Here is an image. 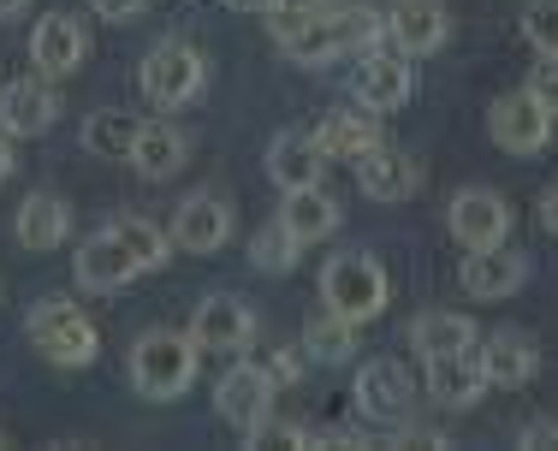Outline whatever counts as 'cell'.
<instances>
[{
  "instance_id": "cell-34",
  "label": "cell",
  "mask_w": 558,
  "mask_h": 451,
  "mask_svg": "<svg viewBox=\"0 0 558 451\" xmlns=\"http://www.w3.org/2000/svg\"><path fill=\"white\" fill-rule=\"evenodd\" d=\"M262 368H268V375H274V387H291V380L303 375V363H298V356H291V351H274V356H268V363H262Z\"/></svg>"
},
{
  "instance_id": "cell-39",
  "label": "cell",
  "mask_w": 558,
  "mask_h": 451,
  "mask_svg": "<svg viewBox=\"0 0 558 451\" xmlns=\"http://www.w3.org/2000/svg\"><path fill=\"white\" fill-rule=\"evenodd\" d=\"M226 7H232V12H274L279 0H226Z\"/></svg>"
},
{
  "instance_id": "cell-28",
  "label": "cell",
  "mask_w": 558,
  "mask_h": 451,
  "mask_svg": "<svg viewBox=\"0 0 558 451\" xmlns=\"http://www.w3.org/2000/svg\"><path fill=\"white\" fill-rule=\"evenodd\" d=\"M303 351L315 356V363H351L356 351V321H344V315H333L322 303V309L303 321Z\"/></svg>"
},
{
  "instance_id": "cell-31",
  "label": "cell",
  "mask_w": 558,
  "mask_h": 451,
  "mask_svg": "<svg viewBox=\"0 0 558 451\" xmlns=\"http://www.w3.org/2000/svg\"><path fill=\"white\" fill-rule=\"evenodd\" d=\"M523 36L541 60H558V0H529L523 7Z\"/></svg>"
},
{
  "instance_id": "cell-26",
  "label": "cell",
  "mask_w": 558,
  "mask_h": 451,
  "mask_svg": "<svg viewBox=\"0 0 558 451\" xmlns=\"http://www.w3.org/2000/svg\"><path fill=\"white\" fill-rule=\"evenodd\" d=\"M137 131L143 119L125 113V108H101L84 119V149L101 155V161H131V149H137Z\"/></svg>"
},
{
  "instance_id": "cell-38",
  "label": "cell",
  "mask_w": 558,
  "mask_h": 451,
  "mask_svg": "<svg viewBox=\"0 0 558 451\" xmlns=\"http://www.w3.org/2000/svg\"><path fill=\"white\" fill-rule=\"evenodd\" d=\"M7 179H12V131L0 125V184H7Z\"/></svg>"
},
{
  "instance_id": "cell-4",
  "label": "cell",
  "mask_w": 558,
  "mask_h": 451,
  "mask_svg": "<svg viewBox=\"0 0 558 451\" xmlns=\"http://www.w3.org/2000/svg\"><path fill=\"white\" fill-rule=\"evenodd\" d=\"M24 333H31V344L54 368H89V363H96V351H101L96 321H89L77 303H65V297H43V303H36V309L24 315Z\"/></svg>"
},
{
  "instance_id": "cell-22",
  "label": "cell",
  "mask_w": 558,
  "mask_h": 451,
  "mask_svg": "<svg viewBox=\"0 0 558 451\" xmlns=\"http://www.w3.org/2000/svg\"><path fill=\"white\" fill-rule=\"evenodd\" d=\"M315 149L327 155V167L344 161V167H356L368 149H380V125H375V113H327L322 125H315Z\"/></svg>"
},
{
  "instance_id": "cell-3",
  "label": "cell",
  "mask_w": 558,
  "mask_h": 451,
  "mask_svg": "<svg viewBox=\"0 0 558 451\" xmlns=\"http://www.w3.org/2000/svg\"><path fill=\"white\" fill-rule=\"evenodd\" d=\"M387 297H392V280L387 268H380L368 249H351V256H333L322 268V303L344 321H375V315H387Z\"/></svg>"
},
{
  "instance_id": "cell-1",
  "label": "cell",
  "mask_w": 558,
  "mask_h": 451,
  "mask_svg": "<svg viewBox=\"0 0 558 451\" xmlns=\"http://www.w3.org/2000/svg\"><path fill=\"white\" fill-rule=\"evenodd\" d=\"M274 42L291 65H327V60H351L363 48L387 42V19L368 7H322L303 19H274Z\"/></svg>"
},
{
  "instance_id": "cell-40",
  "label": "cell",
  "mask_w": 558,
  "mask_h": 451,
  "mask_svg": "<svg viewBox=\"0 0 558 451\" xmlns=\"http://www.w3.org/2000/svg\"><path fill=\"white\" fill-rule=\"evenodd\" d=\"M24 7H31V0H0V24H12V19H19Z\"/></svg>"
},
{
  "instance_id": "cell-9",
  "label": "cell",
  "mask_w": 558,
  "mask_h": 451,
  "mask_svg": "<svg viewBox=\"0 0 558 451\" xmlns=\"http://www.w3.org/2000/svg\"><path fill=\"white\" fill-rule=\"evenodd\" d=\"M191 339H196V351L238 356V351H250V339H256V309H250L244 297H232V291H215V297L196 303Z\"/></svg>"
},
{
  "instance_id": "cell-30",
  "label": "cell",
  "mask_w": 558,
  "mask_h": 451,
  "mask_svg": "<svg viewBox=\"0 0 558 451\" xmlns=\"http://www.w3.org/2000/svg\"><path fill=\"white\" fill-rule=\"evenodd\" d=\"M298 249L303 244L291 237L286 220H268L256 237H250V261H256L262 273H291V268H298Z\"/></svg>"
},
{
  "instance_id": "cell-32",
  "label": "cell",
  "mask_w": 558,
  "mask_h": 451,
  "mask_svg": "<svg viewBox=\"0 0 558 451\" xmlns=\"http://www.w3.org/2000/svg\"><path fill=\"white\" fill-rule=\"evenodd\" d=\"M529 96H535L541 108L558 119V60H541L535 72H529Z\"/></svg>"
},
{
  "instance_id": "cell-14",
  "label": "cell",
  "mask_w": 558,
  "mask_h": 451,
  "mask_svg": "<svg viewBox=\"0 0 558 451\" xmlns=\"http://www.w3.org/2000/svg\"><path fill=\"white\" fill-rule=\"evenodd\" d=\"M446 226L451 237H458L463 249H487V244H505V232H511V208H505L499 191H458L446 208Z\"/></svg>"
},
{
  "instance_id": "cell-33",
  "label": "cell",
  "mask_w": 558,
  "mask_h": 451,
  "mask_svg": "<svg viewBox=\"0 0 558 451\" xmlns=\"http://www.w3.org/2000/svg\"><path fill=\"white\" fill-rule=\"evenodd\" d=\"M517 446H529V451H558V422H529V428L517 434Z\"/></svg>"
},
{
  "instance_id": "cell-12",
  "label": "cell",
  "mask_w": 558,
  "mask_h": 451,
  "mask_svg": "<svg viewBox=\"0 0 558 451\" xmlns=\"http://www.w3.org/2000/svg\"><path fill=\"white\" fill-rule=\"evenodd\" d=\"M172 244L184 249V256H215V249L232 244V203L215 191H196L179 203V215H172Z\"/></svg>"
},
{
  "instance_id": "cell-18",
  "label": "cell",
  "mask_w": 558,
  "mask_h": 451,
  "mask_svg": "<svg viewBox=\"0 0 558 451\" xmlns=\"http://www.w3.org/2000/svg\"><path fill=\"white\" fill-rule=\"evenodd\" d=\"M54 119H60V96L43 84V72L12 77V84L0 89V125H7L12 137H43Z\"/></svg>"
},
{
  "instance_id": "cell-23",
  "label": "cell",
  "mask_w": 558,
  "mask_h": 451,
  "mask_svg": "<svg viewBox=\"0 0 558 451\" xmlns=\"http://www.w3.org/2000/svg\"><path fill=\"white\" fill-rule=\"evenodd\" d=\"M12 232H19L24 249H36V256H48V249H60L65 237H72V208L60 203V196H24L19 203V220H12Z\"/></svg>"
},
{
  "instance_id": "cell-2",
  "label": "cell",
  "mask_w": 558,
  "mask_h": 451,
  "mask_svg": "<svg viewBox=\"0 0 558 451\" xmlns=\"http://www.w3.org/2000/svg\"><path fill=\"white\" fill-rule=\"evenodd\" d=\"M196 363H203V351H196L191 333L155 327V333H143L131 344V387L149 404H172V398H184L196 387Z\"/></svg>"
},
{
  "instance_id": "cell-19",
  "label": "cell",
  "mask_w": 558,
  "mask_h": 451,
  "mask_svg": "<svg viewBox=\"0 0 558 451\" xmlns=\"http://www.w3.org/2000/svg\"><path fill=\"white\" fill-rule=\"evenodd\" d=\"M89 54V36L77 19H65V12H48L43 24L31 31V60L43 65V77H72L77 65Z\"/></svg>"
},
{
  "instance_id": "cell-13",
  "label": "cell",
  "mask_w": 558,
  "mask_h": 451,
  "mask_svg": "<svg viewBox=\"0 0 558 451\" xmlns=\"http://www.w3.org/2000/svg\"><path fill=\"white\" fill-rule=\"evenodd\" d=\"M428 398L446 410H470L487 398V368H482V339L463 344V351H446V356H428Z\"/></svg>"
},
{
  "instance_id": "cell-10",
  "label": "cell",
  "mask_w": 558,
  "mask_h": 451,
  "mask_svg": "<svg viewBox=\"0 0 558 451\" xmlns=\"http://www.w3.org/2000/svg\"><path fill=\"white\" fill-rule=\"evenodd\" d=\"M487 137H494L505 155H541L553 143V113L541 108L529 89H517V96H499L494 108H487Z\"/></svg>"
},
{
  "instance_id": "cell-35",
  "label": "cell",
  "mask_w": 558,
  "mask_h": 451,
  "mask_svg": "<svg viewBox=\"0 0 558 451\" xmlns=\"http://www.w3.org/2000/svg\"><path fill=\"white\" fill-rule=\"evenodd\" d=\"M89 7H96V19L125 24V19H137V12H143V0H89Z\"/></svg>"
},
{
  "instance_id": "cell-41",
  "label": "cell",
  "mask_w": 558,
  "mask_h": 451,
  "mask_svg": "<svg viewBox=\"0 0 558 451\" xmlns=\"http://www.w3.org/2000/svg\"><path fill=\"white\" fill-rule=\"evenodd\" d=\"M0 446H7V440H0Z\"/></svg>"
},
{
  "instance_id": "cell-5",
  "label": "cell",
  "mask_w": 558,
  "mask_h": 451,
  "mask_svg": "<svg viewBox=\"0 0 558 451\" xmlns=\"http://www.w3.org/2000/svg\"><path fill=\"white\" fill-rule=\"evenodd\" d=\"M143 96H149V108H191L196 96H203V84H208V65L196 48H184V42H161V48H149V60H143Z\"/></svg>"
},
{
  "instance_id": "cell-11",
  "label": "cell",
  "mask_w": 558,
  "mask_h": 451,
  "mask_svg": "<svg viewBox=\"0 0 558 451\" xmlns=\"http://www.w3.org/2000/svg\"><path fill=\"white\" fill-rule=\"evenodd\" d=\"M380 19H387V42H392L404 60H428V54H440L446 36H451V19H446L440 0H392V7L380 12Z\"/></svg>"
},
{
  "instance_id": "cell-7",
  "label": "cell",
  "mask_w": 558,
  "mask_h": 451,
  "mask_svg": "<svg viewBox=\"0 0 558 451\" xmlns=\"http://www.w3.org/2000/svg\"><path fill=\"white\" fill-rule=\"evenodd\" d=\"M356 416L375 422V428H398V422L410 416V398H416V380H410L404 363H392V356H375V363L356 368Z\"/></svg>"
},
{
  "instance_id": "cell-21",
  "label": "cell",
  "mask_w": 558,
  "mask_h": 451,
  "mask_svg": "<svg viewBox=\"0 0 558 451\" xmlns=\"http://www.w3.org/2000/svg\"><path fill=\"white\" fill-rule=\"evenodd\" d=\"M268 172L279 191H303V184H322L327 155L315 149V131H279L268 143Z\"/></svg>"
},
{
  "instance_id": "cell-15",
  "label": "cell",
  "mask_w": 558,
  "mask_h": 451,
  "mask_svg": "<svg viewBox=\"0 0 558 451\" xmlns=\"http://www.w3.org/2000/svg\"><path fill=\"white\" fill-rule=\"evenodd\" d=\"M529 280V261H523V249H511V244H487V249H470L463 256V268H458V285L470 291L475 303H499V297H511L517 285Z\"/></svg>"
},
{
  "instance_id": "cell-36",
  "label": "cell",
  "mask_w": 558,
  "mask_h": 451,
  "mask_svg": "<svg viewBox=\"0 0 558 451\" xmlns=\"http://www.w3.org/2000/svg\"><path fill=\"white\" fill-rule=\"evenodd\" d=\"M541 226H547V232L558 237V184H553L547 196H541Z\"/></svg>"
},
{
  "instance_id": "cell-27",
  "label": "cell",
  "mask_w": 558,
  "mask_h": 451,
  "mask_svg": "<svg viewBox=\"0 0 558 451\" xmlns=\"http://www.w3.org/2000/svg\"><path fill=\"white\" fill-rule=\"evenodd\" d=\"M131 167H137L143 179H172V172L184 167V137L167 125V119H143L137 149H131Z\"/></svg>"
},
{
  "instance_id": "cell-17",
  "label": "cell",
  "mask_w": 558,
  "mask_h": 451,
  "mask_svg": "<svg viewBox=\"0 0 558 451\" xmlns=\"http://www.w3.org/2000/svg\"><path fill=\"white\" fill-rule=\"evenodd\" d=\"M72 273H77V285H84V291H125L143 268H137V256H131L113 232H96V237L77 244Z\"/></svg>"
},
{
  "instance_id": "cell-37",
  "label": "cell",
  "mask_w": 558,
  "mask_h": 451,
  "mask_svg": "<svg viewBox=\"0 0 558 451\" xmlns=\"http://www.w3.org/2000/svg\"><path fill=\"white\" fill-rule=\"evenodd\" d=\"M322 7H327V0H279L274 12H286V19H303V12H322Z\"/></svg>"
},
{
  "instance_id": "cell-29",
  "label": "cell",
  "mask_w": 558,
  "mask_h": 451,
  "mask_svg": "<svg viewBox=\"0 0 558 451\" xmlns=\"http://www.w3.org/2000/svg\"><path fill=\"white\" fill-rule=\"evenodd\" d=\"M108 232H113L119 244L131 249V256H137V268H143V273L167 268V256H172V237H167L155 220H143V215H119V220L108 226Z\"/></svg>"
},
{
  "instance_id": "cell-8",
  "label": "cell",
  "mask_w": 558,
  "mask_h": 451,
  "mask_svg": "<svg viewBox=\"0 0 558 451\" xmlns=\"http://www.w3.org/2000/svg\"><path fill=\"white\" fill-rule=\"evenodd\" d=\"M351 96L363 101L368 113H398L410 101V89H416V77H410V60L398 54V48H363V54H351Z\"/></svg>"
},
{
  "instance_id": "cell-6",
  "label": "cell",
  "mask_w": 558,
  "mask_h": 451,
  "mask_svg": "<svg viewBox=\"0 0 558 451\" xmlns=\"http://www.w3.org/2000/svg\"><path fill=\"white\" fill-rule=\"evenodd\" d=\"M215 410H220V422H232V434L256 440L262 422L274 416V375L262 363H238V356H232L226 380L215 387Z\"/></svg>"
},
{
  "instance_id": "cell-25",
  "label": "cell",
  "mask_w": 558,
  "mask_h": 451,
  "mask_svg": "<svg viewBox=\"0 0 558 451\" xmlns=\"http://www.w3.org/2000/svg\"><path fill=\"white\" fill-rule=\"evenodd\" d=\"M410 344L422 351V363H428V356H446V351H463V344H475V321L458 309H422L416 321H410Z\"/></svg>"
},
{
  "instance_id": "cell-20",
  "label": "cell",
  "mask_w": 558,
  "mask_h": 451,
  "mask_svg": "<svg viewBox=\"0 0 558 451\" xmlns=\"http://www.w3.org/2000/svg\"><path fill=\"white\" fill-rule=\"evenodd\" d=\"M482 368H487V387L517 392V387H529V380H535L541 351H535V339H529V333H517V327H499V333L482 339Z\"/></svg>"
},
{
  "instance_id": "cell-24",
  "label": "cell",
  "mask_w": 558,
  "mask_h": 451,
  "mask_svg": "<svg viewBox=\"0 0 558 451\" xmlns=\"http://www.w3.org/2000/svg\"><path fill=\"white\" fill-rule=\"evenodd\" d=\"M279 220L291 226V237H298V244H322V237L339 232V203L322 191V184H303V191H286Z\"/></svg>"
},
{
  "instance_id": "cell-16",
  "label": "cell",
  "mask_w": 558,
  "mask_h": 451,
  "mask_svg": "<svg viewBox=\"0 0 558 451\" xmlns=\"http://www.w3.org/2000/svg\"><path fill=\"white\" fill-rule=\"evenodd\" d=\"M422 161L416 155H404V149H368L363 161H356V184H363V196H375V203H410V196L422 191Z\"/></svg>"
}]
</instances>
